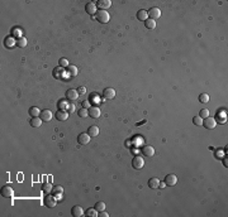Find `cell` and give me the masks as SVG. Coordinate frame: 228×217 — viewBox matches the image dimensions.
Listing matches in <instances>:
<instances>
[{"instance_id":"cell-1","label":"cell","mask_w":228,"mask_h":217,"mask_svg":"<svg viewBox=\"0 0 228 217\" xmlns=\"http://www.w3.org/2000/svg\"><path fill=\"white\" fill-rule=\"evenodd\" d=\"M95 19L101 24H105L110 20V15L107 10H98L95 14Z\"/></svg>"},{"instance_id":"cell-2","label":"cell","mask_w":228,"mask_h":217,"mask_svg":"<svg viewBox=\"0 0 228 217\" xmlns=\"http://www.w3.org/2000/svg\"><path fill=\"white\" fill-rule=\"evenodd\" d=\"M43 203H44V206L46 207H48V208H53L56 205H57V200H56V197L53 193H47L44 197V200H43Z\"/></svg>"},{"instance_id":"cell-37","label":"cell","mask_w":228,"mask_h":217,"mask_svg":"<svg viewBox=\"0 0 228 217\" xmlns=\"http://www.w3.org/2000/svg\"><path fill=\"white\" fill-rule=\"evenodd\" d=\"M93 101H98V95L96 94H91L90 95V102H93Z\"/></svg>"},{"instance_id":"cell-34","label":"cell","mask_w":228,"mask_h":217,"mask_svg":"<svg viewBox=\"0 0 228 217\" xmlns=\"http://www.w3.org/2000/svg\"><path fill=\"white\" fill-rule=\"evenodd\" d=\"M199 116L201 117V119H205V117L209 116V110L208 109H201L200 113H199Z\"/></svg>"},{"instance_id":"cell-16","label":"cell","mask_w":228,"mask_h":217,"mask_svg":"<svg viewBox=\"0 0 228 217\" xmlns=\"http://www.w3.org/2000/svg\"><path fill=\"white\" fill-rule=\"evenodd\" d=\"M55 117L58 121H65V120L69 119V113L67 111H65V110H58L57 113L55 114Z\"/></svg>"},{"instance_id":"cell-17","label":"cell","mask_w":228,"mask_h":217,"mask_svg":"<svg viewBox=\"0 0 228 217\" xmlns=\"http://www.w3.org/2000/svg\"><path fill=\"white\" fill-rule=\"evenodd\" d=\"M4 45L6 48H13L14 45H17V41L14 37H6L4 39Z\"/></svg>"},{"instance_id":"cell-18","label":"cell","mask_w":228,"mask_h":217,"mask_svg":"<svg viewBox=\"0 0 228 217\" xmlns=\"http://www.w3.org/2000/svg\"><path fill=\"white\" fill-rule=\"evenodd\" d=\"M84 213V209H82V207H80V206H74L72 208H71V215H72L74 217H81Z\"/></svg>"},{"instance_id":"cell-10","label":"cell","mask_w":228,"mask_h":217,"mask_svg":"<svg viewBox=\"0 0 228 217\" xmlns=\"http://www.w3.org/2000/svg\"><path fill=\"white\" fill-rule=\"evenodd\" d=\"M88 113H89V116L93 117V119H98V117H100V109L98 106H90L88 109Z\"/></svg>"},{"instance_id":"cell-40","label":"cell","mask_w":228,"mask_h":217,"mask_svg":"<svg viewBox=\"0 0 228 217\" xmlns=\"http://www.w3.org/2000/svg\"><path fill=\"white\" fill-rule=\"evenodd\" d=\"M53 75H55V77H57V78H61V71H55Z\"/></svg>"},{"instance_id":"cell-3","label":"cell","mask_w":228,"mask_h":217,"mask_svg":"<svg viewBox=\"0 0 228 217\" xmlns=\"http://www.w3.org/2000/svg\"><path fill=\"white\" fill-rule=\"evenodd\" d=\"M203 125L205 126V129H216L217 126V120H216V117H210V116H208L205 117V119H203Z\"/></svg>"},{"instance_id":"cell-28","label":"cell","mask_w":228,"mask_h":217,"mask_svg":"<svg viewBox=\"0 0 228 217\" xmlns=\"http://www.w3.org/2000/svg\"><path fill=\"white\" fill-rule=\"evenodd\" d=\"M52 193H53L55 196H61L63 193V188L61 186H55L53 189H52Z\"/></svg>"},{"instance_id":"cell-12","label":"cell","mask_w":228,"mask_h":217,"mask_svg":"<svg viewBox=\"0 0 228 217\" xmlns=\"http://www.w3.org/2000/svg\"><path fill=\"white\" fill-rule=\"evenodd\" d=\"M90 135L88 133H81L79 136H77V141H79V144H81V145H86V144H89L90 141Z\"/></svg>"},{"instance_id":"cell-29","label":"cell","mask_w":228,"mask_h":217,"mask_svg":"<svg viewBox=\"0 0 228 217\" xmlns=\"http://www.w3.org/2000/svg\"><path fill=\"white\" fill-rule=\"evenodd\" d=\"M94 208L96 209L98 212H101V211H104V209H105V203H104V202H96L95 206H94Z\"/></svg>"},{"instance_id":"cell-24","label":"cell","mask_w":228,"mask_h":217,"mask_svg":"<svg viewBox=\"0 0 228 217\" xmlns=\"http://www.w3.org/2000/svg\"><path fill=\"white\" fill-rule=\"evenodd\" d=\"M66 70H67L69 76H71V77H75V76L77 75V72H79V70H77L76 66H69Z\"/></svg>"},{"instance_id":"cell-25","label":"cell","mask_w":228,"mask_h":217,"mask_svg":"<svg viewBox=\"0 0 228 217\" xmlns=\"http://www.w3.org/2000/svg\"><path fill=\"white\" fill-rule=\"evenodd\" d=\"M27 43H28V41H27V38H24V37H19L17 39V45L19 48H24L25 45H27Z\"/></svg>"},{"instance_id":"cell-31","label":"cell","mask_w":228,"mask_h":217,"mask_svg":"<svg viewBox=\"0 0 228 217\" xmlns=\"http://www.w3.org/2000/svg\"><path fill=\"white\" fill-rule=\"evenodd\" d=\"M58 66H60L61 68H67L69 67V61L66 58H60L58 60Z\"/></svg>"},{"instance_id":"cell-35","label":"cell","mask_w":228,"mask_h":217,"mask_svg":"<svg viewBox=\"0 0 228 217\" xmlns=\"http://www.w3.org/2000/svg\"><path fill=\"white\" fill-rule=\"evenodd\" d=\"M199 101L203 102V104H205V102L209 101V96H208L207 94H201V95L199 96Z\"/></svg>"},{"instance_id":"cell-22","label":"cell","mask_w":228,"mask_h":217,"mask_svg":"<svg viewBox=\"0 0 228 217\" xmlns=\"http://www.w3.org/2000/svg\"><path fill=\"white\" fill-rule=\"evenodd\" d=\"M88 134H89L91 138L98 136V135H99V128L95 126V125H93V126H90V128L88 129Z\"/></svg>"},{"instance_id":"cell-14","label":"cell","mask_w":228,"mask_h":217,"mask_svg":"<svg viewBox=\"0 0 228 217\" xmlns=\"http://www.w3.org/2000/svg\"><path fill=\"white\" fill-rule=\"evenodd\" d=\"M40 117L42 119V121H44V122H48V121H51V120H52V117H53V115H52L51 110H43V111H41V115H40Z\"/></svg>"},{"instance_id":"cell-8","label":"cell","mask_w":228,"mask_h":217,"mask_svg":"<svg viewBox=\"0 0 228 217\" xmlns=\"http://www.w3.org/2000/svg\"><path fill=\"white\" fill-rule=\"evenodd\" d=\"M178 183V177L175 174H167L165 177V184L169 186V187H172Z\"/></svg>"},{"instance_id":"cell-6","label":"cell","mask_w":228,"mask_h":217,"mask_svg":"<svg viewBox=\"0 0 228 217\" xmlns=\"http://www.w3.org/2000/svg\"><path fill=\"white\" fill-rule=\"evenodd\" d=\"M110 6H112V2L110 0H98L96 2L98 10H107Z\"/></svg>"},{"instance_id":"cell-11","label":"cell","mask_w":228,"mask_h":217,"mask_svg":"<svg viewBox=\"0 0 228 217\" xmlns=\"http://www.w3.org/2000/svg\"><path fill=\"white\" fill-rule=\"evenodd\" d=\"M66 98L69 101H75L79 98V92H77V90H74V88H70L66 91Z\"/></svg>"},{"instance_id":"cell-13","label":"cell","mask_w":228,"mask_h":217,"mask_svg":"<svg viewBox=\"0 0 228 217\" xmlns=\"http://www.w3.org/2000/svg\"><path fill=\"white\" fill-rule=\"evenodd\" d=\"M103 96H104V98L112 100V98L115 97V90L112 88V87H107V88H104V91H103Z\"/></svg>"},{"instance_id":"cell-15","label":"cell","mask_w":228,"mask_h":217,"mask_svg":"<svg viewBox=\"0 0 228 217\" xmlns=\"http://www.w3.org/2000/svg\"><path fill=\"white\" fill-rule=\"evenodd\" d=\"M141 153L145 155V157H153L155 155V149L151 147V145H145L142 149H141Z\"/></svg>"},{"instance_id":"cell-39","label":"cell","mask_w":228,"mask_h":217,"mask_svg":"<svg viewBox=\"0 0 228 217\" xmlns=\"http://www.w3.org/2000/svg\"><path fill=\"white\" fill-rule=\"evenodd\" d=\"M77 92H79V94H85L86 92V88L84 87V86H81V87H79V90H77Z\"/></svg>"},{"instance_id":"cell-9","label":"cell","mask_w":228,"mask_h":217,"mask_svg":"<svg viewBox=\"0 0 228 217\" xmlns=\"http://www.w3.org/2000/svg\"><path fill=\"white\" fill-rule=\"evenodd\" d=\"M85 10L89 15L91 17H94L96 14V11H98V8H96V4H94L93 2H89L86 5H85Z\"/></svg>"},{"instance_id":"cell-32","label":"cell","mask_w":228,"mask_h":217,"mask_svg":"<svg viewBox=\"0 0 228 217\" xmlns=\"http://www.w3.org/2000/svg\"><path fill=\"white\" fill-rule=\"evenodd\" d=\"M193 122H194V125H197V126H201V125H203V119H201L200 116H194Z\"/></svg>"},{"instance_id":"cell-36","label":"cell","mask_w":228,"mask_h":217,"mask_svg":"<svg viewBox=\"0 0 228 217\" xmlns=\"http://www.w3.org/2000/svg\"><path fill=\"white\" fill-rule=\"evenodd\" d=\"M98 216L99 217H109V213L105 212V209H104V211H101V212H98Z\"/></svg>"},{"instance_id":"cell-33","label":"cell","mask_w":228,"mask_h":217,"mask_svg":"<svg viewBox=\"0 0 228 217\" xmlns=\"http://www.w3.org/2000/svg\"><path fill=\"white\" fill-rule=\"evenodd\" d=\"M77 115H79L80 117H82V119H85V117L89 115V113H88V109H80L79 111H77Z\"/></svg>"},{"instance_id":"cell-38","label":"cell","mask_w":228,"mask_h":217,"mask_svg":"<svg viewBox=\"0 0 228 217\" xmlns=\"http://www.w3.org/2000/svg\"><path fill=\"white\" fill-rule=\"evenodd\" d=\"M82 107L84 109H89L90 107V101H82Z\"/></svg>"},{"instance_id":"cell-26","label":"cell","mask_w":228,"mask_h":217,"mask_svg":"<svg viewBox=\"0 0 228 217\" xmlns=\"http://www.w3.org/2000/svg\"><path fill=\"white\" fill-rule=\"evenodd\" d=\"M145 25L147 29H155L156 28V20H153V19H147V20L145 22Z\"/></svg>"},{"instance_id":"cell-19","label":"cell","mask_w":228,"mask_h":217,"mask_svg":"<svg viewBox=\"0 0 228 217\" xmlns=\"http://www.w3.org/2000/svg\"><path fill=\"white\" fill-rule=\"evenodd\" d=\"M137 19L141 22H146L147 19H148V14H147V11L145 9H140L138 11H137Z\"/></svg>"},{"instance_id":"cell-20","label":"cell","mask_w":228,"mask_h":217,"mask_svg":"<svg viewBox=\"0 0 228 217\" xmlns=\"http://www.w3.org/2000/svg\"><path fill=\"white\" fill-rule=\"evenodd\" d=\"M160 186V179L156 178V177H153V178L148 179V187L151 189H157Z\"/></svg>"},{"instance_id":"cell-27","label":"cell","mask_w":228,"mask_h":217,"mask_svg":"<svg viewBox=\"0 0 228 217\" xmlns=\"http://www.w3.org/2000/svg\"><path fill=\"white\" fill-rule=\"evenodd\" d=\"M42 189H43L44 193H51L52 189H53V187H52L51 183H43V184H42Z\"/></svg>"},{"instance_id":"cell-30","label":"cell","mask_w":228,"mask_h":217,"mask_svg":"<svg viewBox=\"0 0 228 217\" xmlns=\"http://www.w3.org/2000/svg\"><path fill=\"white\" fill-rule=\"evenodd\" d=\"M85 216H88V217H95V216H98V211L95 208H88L86 211H85Z\"/></svg>"},{"instance_id":"cell-21","label":"cell","mask_w":228,"mask_h":217,"mask_svg":"<svg viewBox=\"0 0 228 217\" xmlns=\"http://www.w3.org/2000/svg\"><path fill=\"white\" fill-rule=\"evenodd\" d=\"M42 122H43V121H42V119H41L40 116H38V117H32L31 121H29V124H31L32 128H40L41 125H42Z\"/></svg>"},{"instance_id":"cell-7","label":"cell","mask_w":228,"mask_h":217,"mask_svg":"<svg viewBox=\"0 0 228 217\" xmlns=\"http://www.w3.org/2000/svg\"><path fill=\"white\" fill-rule=\"evenodd\" d=\"M13 194H14V189L11 186H4L2 188V196L4 198H11Z\"/></svg>"},{"instance_id":"cell-4","label":"cell","mask_w":228,"mask_h":217,"mask_svg":"<svg viewBox=\"0 0 228 217\" xmlns=\"http://www.w3.org/2000/svg\"><path fill=\"white\" fill-rule=\"evenodd\" d=\"M143 166H145V159H143L142 157L136 155V157L133 158V159H132V167H133L134 169L140 170V169L143 168Z\"/></svg>"},{"instance_id":"cell-23","label":"cell","mask_w":228,"mask_h":217,"mask_svg":"<svg viewBox=\"0 0 228 217\" xmlns=\"http://www.w3.org/2000/svg\"><path fill=\"white\" fill-rule=\"evenodd\" d=\"M29 115H31V117H38L41 115V110L38 109V107H36V106H33V107H31L29 109Z\"/></svg>"},{"instance_id":"cell-5","label":"cell","mask_w":228,"mask_h":217,"mask_svg":"<svg viewBox=\"0 0 228 217\" xmlns=\"http://www.w3.org/2000/svg\"><path fill=\"white\" fill-rule=\"evenodd\" d=\"M147 14H148L149 19H153V20H156V19H159L161 17V10H160V8H157V6H153V8H151L147 11Z\"/></svg>"}]
</instances>
